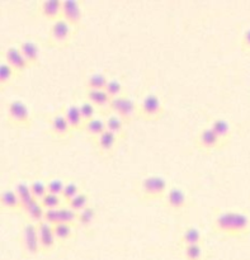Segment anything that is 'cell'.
Masks as SVG:
<instances>
[{
    "label": "cell",
    "mask_w": 250,
    "mask_h": 260,
    "mask_svg": "<svg viewBox=\"0 0 250 260\" xmlns=\"http://www.w3.org/2000/svg\"><path fill=\"white\" fill-rule=\"evenodd\" d=\"M215 233L231 238H243L250 234V215L243 211H223L213 217Z\"/></svg>",
    "instance_id": "6da1fadb"
},
{
    "label": "cell",
    "mask_w": 250,
    "mask_h": 260,
    "mask_svg": "<svg viewBox=\"0 0 250 260\" xmlns=\"http://www.w3.org/2000/svg\"><path fill=\"white\" fill-rule=\"evenodd\" d=\"M19 243L23 255L27 256V258H32V256H36L41 253L37 223L29 220H25L23 222L22 228H20Z\"/></svg>",
    "instance_id": "7a4b0ae2"
},
{
    "label": "cell",
    "mask_w": 250,
    "mask_h": 260,
    "mask_svg": "<svg viewBox=\"0 0 250 260\" xmlns=\"http://www.w3.org/2000/svg\"><path fill=\"white\" fill-rule=\"evenodd\" d=\"M168 182L162 175H147L139 182V193L145 200H157L165 197Z\"/></svg>",
    "instance_id": "3957f363"
},
{
    "label": "cell",
    "mask_w": 250,
    "mask_h": 260,
    "mask_svg": "<svg viewBox=\"0 0 250 260\" xmlns=\"http://www.w3.org/2000/svg\"><path fill=\"white\" fill-rule=\"evenodd\" d=\"M7 121L18 128H28L32 123L29 108L20 99H13L7 106Z\"/></svg>",
    "instance_id": "277c9868"
},
{
    "label": "cell",
    "mask_w": 250,
    "mask_h": 260,
    "mask_svg": "<svg viewBox=\"0 0 250 260\" xmlns=\"http://www.w3.org/2000/svg\"><path fill=\"white\" fill-rule=\"evenodd\" d=\"M75 28L63 17L52 20L48 29V42L55 47H65L73 38Z\"/></svg>",
    "instance_id": "5b68a950"
},
{
    "label": "cell",
    "mask_w": 250,
    "mask_h": 260,
    "mask_svg": "<svg viewBox=\"0 0 250 260\" xmlns=\"http://www.w3.org/2000/svg\"><path fill=\"white\" fill-rule=\"evenodd\" d=\"M107 111L121 116L127 123V122L132 121V119L137 116V112H139V103H136V102L132 98H130V96L122 94V95L114 96V98L111 99V103H109Z\"/></svg>",
    "instance_id": "8992f818"
},
{
    "label": "cell",
    "mask_w": 250,
    "mask_h": 260,
    "mask_svg": "<svg viewBox=\"0 0 250 260\" xmlns=\"http://www.w3.org/2000/svg\"><path fill=\"white\" fill-rule=\"evenodd\" d=\"M164 113L162 98L154 93H149L139 102V112L137 116L146 121H154L162 117Z\"/></svg>",
    "instance_id": "52a82bcc"
},
{
    "label": "cell",
    "mask_w": 250,
    "mask_h": 260,
    "mask_svg": "<svg viewBox=\"0 0 250 260\" xmlns=\"http://www.w3.org/2000/svg\"><path fill=\"white\" fill-rule=\"evenodd\" d=\"M37 229L41 253H50L51 250L55 249L56 244H57L55 231H53V225L46 222V221H42V222L37 223Z\"/></svg>",
    "instance_id": "ba28073f"
},
{
    "label": "cell",
    "mask_w": 250,
    "mask_h": 260,
    "mask_svg": "<svg viewBox=\"0 0 250 260\" xmlns=\"http://www.w3.org/2000/svg\"><path fill=\"white\" fill-rule=\"evenodd\" d=\"M165 203L174 212H182L188 207L187 193L179 187H170L165 194Z\"/></svg>",
    "instance_id": "9c48e42d"
},
{
    "label": "cell",
    "mask_w": 250,
    "mask_h": 260,
    "mask_svg": "<svg viewBox=\"0 0 250 260\" xmlns=\"http://www.w3.org/2000/svg\"><path fill=\"white\" fill-rule=\"evenodd\" d=\"M61 17L68 20L74 28H78L83 19V9L78 0H63Z\"/></svg>",
    "instance_id": "30bf717a"
},
{
    "label": "cell",
    "mask_w": 250,
    "mask_h": 260,
    "mask_svg": "<svg viewBox=\"0 0 250 260\" xmlns=\"http://www.w3.org/2000/svg\"><path fill=\"white\" fill-rule=\"evenodd\" d=\"M91 140H93L97 151H98L99 154L107 156V155H111L112 152H113L114 147L117 146V144H118L119 141V136L118 135L113 134V132L108 131V129H106V131L102 132L99 136H97L96 139Z\"/></svg>",
    "instance_id": "8fae6325"
},
{
    "label": "cell",
    "mask_w": 250,
    "mask_h": 260,
    "mask_svg": "<svg viewBox=\"0 0 250 260\" xmlns=\"http://www.w3.org/2000/svg\"><path fill=\"white\" fill-rule=\"evenodd\" d=\"M196 142H197V146L200 147V149L205 150V151L218 149V147H221L224 145L220 137L216 135V132L213 131L210 126L203 127V128L198 132Z\"/></svg>",
    "instance_id": "7c38bea8"
},
{
    "label": "cell",
    "mask_w": 250,
    "mask_h": 260,
    "mask_svg": "<svg viewBox=\"0 0 250 260\" xmlns=\"http://www.w3.org/2000/svg\"><path fill=\"white\" fill-rule=\"evenodd\" d=\"M4 58V61H7L10 66H13L18 74L23 73V71H25L27 69L30 68L29 62H28L27 58L23 56V53L20 52L18 46H9V47L5 48Z\"/></svg>",
    "instance_id": "4fadbf2b"
},
{
    "label": "cell",
    "mask_w": 250,
    "mask_h": 260,
    "mask_svg": "<svg viewBox=\"0 0 250 260\" xmlns=\"http://www.w3.org/2000/svg\"><path fill=\"white\" fill-rule=\"evenodd\" d=\"M48 123H50V129L52 132V135H55L56 137H60V139H65L69 137L73 132L70 124H69L68 119H66L65 114L63 112H56L48 119Z\"/></svg>",
    "instance_id": "5bb4252c"
},
{
    "label": "cell",
    "mask_w": 250,
    "mask_h": 260,
    "mask_svg": "<svg viewBox=\"0 0 250 260\" xmlns=\"http://www.w3.org/2000/svg\"><path fill=\"white\" fill-rule=\"evenodd\" d=\"M63 113L65 114L66 119H68L69 124H70L73 131H81V129H84L85 121H84L83 116H81V112L78 103H73L66 106L65 108H64Z\"/></svg>",
    "instance_id": "9a60e30c"
},
{
    "label": "cell",
    "mask_w": 250,
    "mask_h": 260,
    "mask_svg": "<svg viewBox=\"0 0 250 260\" xmlns=\"http://www.w3.org/2000/svg\"><path fill=\"white\" fill-rule=\"evenodd\" d=\"M18 47H19L20 52L23 53L27 61L29 62L30 66L38 65L40 62V56H41V51H40V46H38L37 42L32 40H24L20 41L18 43Z\"/></svg>",
    "instance_id": "2e32d148"
},
{
    "label": "cell",
    "mask_w": 250,
    "mask_h": 260,
    "mask_svg": "<svg viewBox=\"0 0 250 260\" xmlns=\"http://www.w3.org/2000/svg\"><path fill=\"white\" fill-rule=\"evenodd\" d=\"M63 0H42L38 4V13L48 19H57L61 17Z\"/></svg>",
    "instance_id": "e0dca14e"
},
{
    "label": "cell",
    "mask_w": 250,
    "mask_h": 260,
    "mask_svg": "<svg viewBox=\"0 0 250 260\" xmlns=\"http://www.w3.org/2000/svg\"><path fill=\"white\" fill-rule=\"evenodd\" d=\"M210 127L216 132V135L220 137L224 145H226L231 140V136H233V128H231V124L228 119L213 118L212 121L210 122Z\"/></svg>",
    "instance_id": "ac0fdd59"
},
{
    "label": "cell",
    "mask_w": 250,
    "mask_h": 260,
    "mask_svg": "<svg viewBox=\"0 0 250 260\" xmlns=\"http://www.w3.org/2000/svg\"><path fill=\"white\" fill-rule=\"evenodd\" d=\"M85 96L97 108L107 109L111 103V96L104 89H86Z\"/></svg>",
    "instance_id": "d6986e66"
},
{
    "label": "cell",
    "mask_w": 250,
    "mask_h": 260,
    "mask_svg": "<svg viewBox=\"0 0 250 260\" xmlns=\"http://www.w3.org/2000/svg\"><path fill=\"white\" fill-rule=\"evenodd\" d=\"M0 206H2L3 210L7 211L22 210L17 192L14 189H10V188L3 189L2 193H0Z\"/></svg>",
    "instance_id": "ffe728a7"
},
{
    "label": "cell",
    "mask_w": 250,
    "mask_h": 260,
    "mask_svg": "<svg viewBox=\"0 0 250 260\" xmlns=\"http://www.w3.org/2000/svg\"><path fill=\"white\" fill-rule=\"evenodd\" d=\"M14 190L17 192L18 197H19L22 211H24L28 206H30L36 201L35 196H33L32 190H30L29 183H27V182L17 183Z\"/></svg>",
    "instance_id": "44dd1931"
},
{
    "label": "cell",
    "mask_w": 250,
    "mask_h": 260,
    "mask_svg": "<svg viewBox=\"0 0 250 260\" xmlns=\"http://www.w3.org/2000/svg\"><path fill=\"white\" fill-rule=\"evenodd\" d=\"M104 121H106V126L108 131L113 132V134L118 135V136H122L124 134L126 121L121 116L108 112V114H106V117H104Z\"/></svg>",
    "instance_id": "7402d4cb"
},
{
    "label": "cell",
    "mask_w": 250,
    "mask_h": 260,
    "mask_svg": "<svg viewBox=\"0 0 250 260\" xmlns=\"http://www.w3.org/2000/svg\"><path fill=\"white\" fill-rule=\"evenodd\" d=\"M203 243V234L200 229L197 228H187L182 233V236H180V244L182 246L185 245H196V244H201L202 245Z\"/></svg>",
    "instance_id": "603a6c76"
},
{
    "label": "cell",
    "mask_w": 250,
    "mask_h": 260,
    "mask_svg": "<svg viewBox=\"0 0 250 260\" xmlns=\"http://www.w3.org/2000/svg\"><path fill=\"white\" fill-rule=\"evenodd\" d=\"M45 211L46 208L43 207L42 203L38 200H36L32 205L25 208L24 213L27 216V220L32 221L35 223H40L45 221Z\"/></svg>",
    "instance_id": "cb8c5ba5"
},
{
    "label": "cell",
    "mask_w": 250,
    "mask_h": 260,
    "mask_svg": "<svg viewBox=\"0 0 250 260\" xmlns=\"http://www.w3.org/2000/svg\"><path fill=\"white\" fill-rule=\"evenodd\" d=\"M106 129V121L103 118H99V117H94V118L85 122V126H84L83 131H85L86 135H89L91 139H96L97 136H99Z\"/></svg>",
    "instance_id": "d4e9b609"
},
{
    "label": "cell",
    "mask_w": 250,
    "mask_h": 260,
    "mask_svg": "<svg viewBox=\"0 0 250 260\" xmlns=\"http://www.w3.org/2000/svg\"><path fill=\"white\" fill-rule=\"evenodd\" d=\"M53 231H55L56 240L58 243H65V241L70 240L74 234L73 225L65 222H58L56 225H53Z\"/></svg>",
    "instance_id": "484cf974"
},
{
    "label": "cell",
    "mask_w": 250,
    "mask_h": 260,
    "mask_svg": "<svg viewBox=\"0 0 250 260\" xmlns=\"http://www.w3.org/2000/svg\"><path fill=\"white\" fill-rule=\"evenodd\" d=\"M182 255L184 260H203L205 251L201 244L182 246Z\"/></svg>",
    "instance_id": "4316f807"
},
{
    "label": "cell",
    "mask_w": 250,
    "mask_h": 260,
    "mask_svg": "<svg viewBox=\"0 0 250 260\" xmlns=\"http://www.w3.org/2000/svg\"><path fill=\"white\" fill-rule=\"evenodd\" d=\"M109 79L103 73H94L86 78L85 86L86 89H104Z\"/></svg>",
    "instance_id": "83f0119b"
},
{
    "label": "cell",
    "mask_w": 250,
    "mask_h": 260,
    "mask_svg": "<svg viewBox=\"0 0 250 260\" xmlns=\"http://www.w3.org/2000/svg\"><path fill=\"white\" fill-rule=\"evenodd\" d=\"M17 75L18 73L15 71V69L13 66H10L7 61H2L0 62V85H2V88H4L5 85L12 83L14 76Z\"/></svg>",
    "instance_id": "f1b7e54d"
},
{
    "label": "cell",
    "mask_w": 250,
    "mask_h": 260,
    "mask_svg": "<svg viewBox=\"0 0 250 260\" xmlns=\"http://www.w3.org/2000/svg\"><path fill=\"white\" fill-rule=\"evenodd\" d=\"M96 208L93 207V206H86L85 208H83L81 211H79L78 212V221L76 222L79 223L80 226H89L91 222L94 221V218H96Z\"/></svg>",
    "instance_id": "f546056e"
},
{
    "label": "cell",
    "mask_w": 250,
    "mask_h": 260,
    "mask_svg": "<svg viewBox=\"0 0 250 260\" xmlns=\"http://www.w3.org/2000/svg\"><path fill=\"white\" fill-rule=\"evenodd\" d=\"M66 205H68L70 208H73L74 211L79 212V211H81L83 208H85L86 206H89V196L86 194V193L80 192L78 193L75 197L69 200L68 202H66Z\"/></svg>",
    "instance_id": "4dcf8cb0"
},
{
    "label": "cell",
    "mask_w": 250,
    "mask_h": 260,
    "mask_svg": "<svg viewBox=\"0 0 250 260\" xmlns=\"http://www.w3.org/2000/svg\"><path fill=\"white\" fill-rule=\"evenodd\" d=\"M58 215H60V222L74 225L78 221V212L69 207L66 203H64L61 207H58Z\"/></svg>",
    "instance_id": "1f68e13d"
},
{
    "label": "cell",
    "mask_w": 250,
    "mask_h": 260,
    "mask_svg": "<svg viewBox=\"0 0 250 260\" xmlns=\"http://www.w3.org/2000/svg\"><path fill=\"white\" fill-rule=\"evenodd\" d=\"M40 202L42 203V206L46 208V210H47V208H58L65 203L61 196L52 194V193H48V192L41 198Z\"/></svg>",
    "instance_id": "d6a6232c"
},
{
    "label": "cell",
    "mask_w": 250,
    "mask_h": 260,
    "mask_svg": "<svg viewBox=\"0 0 250 260\" xmlns=\"http://www.w3.org/2000/svg\"><path fill=\"white\" fill-rule=\"evenodd\" d=\"M104 90L109 94L111 98H114V96H119L123 94V85H122L121 80L117 78L109 79L108 83H107Z\"/></svg>",
    "instance_id": "836d02e7"
},
{
    "label": "cell",
    "mask_w": 250,
    "mask_h": 260,
    "mask_svg": "<svg viewBox=\"0 0 250 260\" xmlns=\"http://www.w3.org/2000/svg\"><path fill=\"white\" fill-rule=\"evenodd\" d=\"M79 108H80V112H81V116H83L84 121H89V119L94 118L96 117V113H97V107L94 106L91 102H89L88 99H85V101H81L79 102Z\"/></svg>",
    "instance_id": "e575fe53"
},
{
    "label": "cell",
    "mask_w": 250,
    "mask_h": 260,
    "mask_svg": "<svg viewBox=\"0 0 250 260\" xmlns=\"http://www.w3.org/2000/svg\"><path fill=\"white\" fill-rule=\"evenodd\" d=\"M29 185H30V190H32L36 200L40 201L41 198L47 193V184H46L45 180L35 179L29 183Z\"/></svg>",
    "instance_id": "d590c367"
},
{
    "label": "cell",
    "mask_w": 250,
    "mask_h": 260,
    "mask_svg": "<svg viewBox=\"0 0 250 260\" xmlns=\"http://www.w3.org/2000/svg\"><path fill=\"white\" fill-rule=\"evenodd\" d=\"M47 184V192L52 193V194L61 196L64 192V188H65L66 182H64L61 178H51L46 182Z\"/></svg>",
    "instance_id": "8d00e7d4"
},
{
    "label": "cell",
    "mask_w": 250,
    "mask_h": 260,
    "mask_svg": "<svg viewBox=\"0 0 250 260\" xmlns=\"http://www.w3.org/2000/svg\"><path fill=\"white\" fill-rule=\"evenodd\" d=\"M78 193H80V188H79V184L74 180H68L65 184V188H64V192L61 194L64 202H68L69 200H71L73 197H75Z\"/></svg>",
    "instance_id": "74e56055"
},
{
    "label": "cell",
    "mask_w": 250,
    "mask_h": 260,
    "mask_svg": "<svg viewBox=\"0 0 250 260\" xmlns=\"http://www.w3.org/2000/svg\"><path fill=\"white\" fill-rule=\"evenodd\" d=\"M45 221L51 223V225H56L60 222V215H58V208H47L45 211Z\"/></svg>",
    "instance_id": "f35d334b"
},
{
    "label": "cell",
    "mask_w": 250,
    "mask_h": 260,
    "mask_svg": "<svg viewBox=\"0 0 250 260\" xmlns=\"http://www.w3.org/2000/svg\"><path fill=\"white\" fill-rule=\"evenodd\" d=\"M240 45L243 50L250 51V27L246 28V29L243 32V36H241V40H240Z\"/></svg>",
    "instance_id": "ab89813d"
}]
</instances>
